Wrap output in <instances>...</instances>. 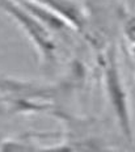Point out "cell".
Wrapping results in <instances>:
<instances>
[{"instance_id":"1","label":"cell","mask_w":135,"mask_h":152,"mask_svg":"<svg viewBox=\"0 0 135 152\" xmlns=\"http://www.w3.org/2000/svg\"><path fill=\"white\" fill-rule=\"evenodd\" d=\"M104 83L115 119L119 126L122 135L130 144L134 140V127H133V114H131L130 97L127 88L125 85L123 76L121 72V66L118 62V55L114 46L106 51L105 62H104Z\"/></svg>"},{"instance_id":"2","label":"cell","mask_w":135,"mask_h":152,"mask_svg":"<svg viewBox=\"0 0 135 152\" xmlns=\"http://www.w3.org/2000/svg\"><path fill=\"white\" fill-rule=\"evenodd\" d=\"M0 8L4 9L7 13L20 24L23 30L29 36L34 43L36 49L38 50L42 61L47 67L55 64V43L51 37V33L38 18H36L32 13L26 11L24 7L17 4L16 0H0Z\"/></svg>"},{"instance_id":"3","label":"cell","mask_w":135,"mask_h":152,"mask_svg":"<svg viewBox=\"0 0 135 152\" xmlns=\"http://www.w3.org/2000/svg\"><path fill=\"white\" fill-rule=\"evenodd\" d=\"M125 45L133 69L135 72V20H130L125 26Z\"/></svg>"}]
</instances>
